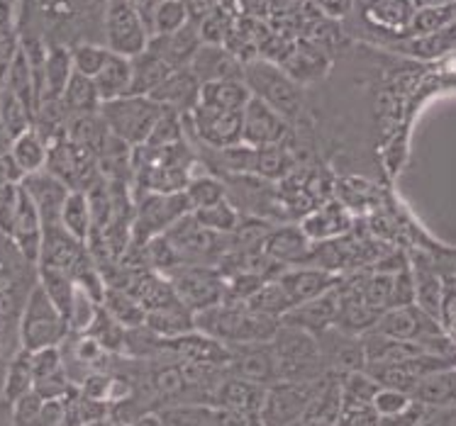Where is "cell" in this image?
<instances>
[{"label": "cell", "mask_w": 456, "mask_h": 426, "mask_svg": "<svg viewBox=\"0 0 456 426\" xmlns=\"http://www.w3.org/2000/svg\"><path fill=\"white\" fill-rule=\"evenodd\" d=\"M193 325H196L198 332L208 334L213 339H220L224 343H244L269 342L279 329V319L259 315L244 302L223 300L217 305L193 312Z\"/></svg>", "instance_id": "6da1fadb"}, {"label": "cell", "mask_w": 456, "mask_h": 426, "mask_svg": "<svg viewBox=\"0 0 456 426\" xmlns=\"http://www.w3.org/2000/svg\"><path fill=\"white\" fill-rule=\"evenodd\" d=\"M98 112L112 137L125 141L127 147H137L147 140L161 105L151 100L150 95H120L112 100H102Z\"/></svg>", "instance_id": "7a4b0ae2"}, {"label": "cell", "mask_w": 456, "mask_h": 426, "mask_svg": "<svg viewBox=\"0 0 456 426\" xmlns=\"http://www.w3.org/2000/svg\"><path fill=\"white\" fill-rule=\"evenodd\" d=\"M242 81L254 98L264 100L283 117H293L300 110V84H296L279 64L266 59H249L242 66Z\"/></svg>", "instance_id": "3957f363"}, {"label": "cell", "mask_w": 456, "mask_h": 426, "mask_svg": "<svg viewBox=\"0 0 456 426\" xmlns=\"http://www.w3.org/2000/svg\"><path fill=\"white\" fill-rule=\"evenodd\" d=\"M69 334V325L49 300L45 287L35 285L28 297V305L20 322V343L28 351H37L45 346H59Z\"/></svg>", "instance_id": "277c9868"}, {"label": "cell", "mask_w": 456, "mask_h": 426, "mask_svg": "<svg viewBox=\"0 0 456 426\" xmlns=\"http://www.w3.org/2000/svg\"><path fill=\"white\" fill-rule=\"evenodd\" d=\"M269 343L276 358L279 380H303V375L315 371V366L320 363V346L315 342V334L305 329L279 325Z\"/></svg>", "instance_id": "5b68a950"}, {"label": "cell", "mask_w": 456, "mask_h": 426, "mask_svg": "<svg viewBox=\"0 0 456 426\" xmlns=\"http://www.w3.org/2000/svg\"><path fill=\"white\" fill-rule=\"evenodd\" d=\"M171 287L176 297L191 312H200L205 307H213L227 300L230 285L217 270L203 269V266H188V269H171Z\"/></svg>", "instance_id": "8992f818"}, {"label": "cell", "mask_w": 456, "mask_h": 426, "mask_svg": "<svg viewBox=\"0 0 456 426\" xmlns=\"http://www.w3.org/2000/svg\"><path fill=\"white\" fill-rule=\"evenodd\" d=\"M317 388L310 380H276L266 385L259 422L266 424H293L305 414Z\"/></svg>", "instance_id": "52a82bcc"}, {"label": "cell", "mask_w": 456, "mask_h": 426, "mask_svg": "<svg viewBox=\"0 0 456 426\" xmlns=\"http://www.w3.org/2000/svg\"><path fill=\"white\" fill-rule=\"evenodd\" d=\"M105 37H108L105 47L110 52L134 56L142 49H147L151 35L130 0H110L105 15Z\"/></svg>", "instance_id": "ba28073f"}, {"label": "cell", "mask_w": 456, "mask_h": 426, "mask_svg": "<svg viewBox=\"0 0 456 426\" xmlns=\"http://www.w3.org/2000/svg\"><path fill=\"white\" fill-rule=\"evenodd\" d=\"M186 213H191L186 190H178V193H154V190H150L137 207L134 237L140 241H150L151 237L167 232L168 227Z\"/></svg>", "instance_id": "9c48e42d"}, {"label": "cell", "mask_w": 456, "mask_h": 426, "mask_svg": "<svg viewBox=\"0 0 456 426\" xmlns=\"http://www.w3.org/2000/svg\"><path fill=\"white\" fill-rule=\"evenodd\" d=\"M286 134H289L286 117L252 95L242 108V144L273 147V144H283Z\"/></svg>", "instance_id": "30bf717a"}, {"label": "cell", "mask_w": 456, "mask_h": 426, "mask_svg": "<svg viewBox=\"0 0 456 426\" xmlns=\"http://www.w3.org/2000/svg\"><path fill=\"white\" fill-rule=\"evenodd\" d=\"M198 137L213 149H227L242 141V112L217 110L210 105L198 102L193 110L188 112Z\"/></svg>", "instance_id": "8fae6325"}, {"label": "cell", "mask_w": 456, "mask_h": 426, "mask_svg": "<svg viewBox=\"0 0 456 426\" xmlns=\"http://www.w3.org/2000/svg\"><path fill=\"white\" fill-rule=\"evenodd\" d=\"M227 363H230V368L237 378L249 380V382L271 385L279 380L276 358H273L269 342L237 343V349H230Z\"/></svg>", "instance_id": "7c38bea8"}, {"label": "cell", "mask_w": 456, "mask_h": 426, "mask_svg": "<svg viewBox=\"0 0 456 426\" xmlns=\"http://www.w3.org/2000/svg\"><path fill=\"white\" fill-rule=\"evenodd\" d=\"M150 98L159 102L161 108H168V110L178 112V115H188L200 100V81L188 66L171 68L161 78V84L151 91Z\"/></svg>", "instance_id": "4fadbf2b"}, {"label": "cell", "mask_w": 456, "mask_h": 426, "mask_svg": "<svg viewBox=\"0 0 456 426\" xmlns=\"http://www.w3.org/2000/svg\"><path fill=\"white\" fill-rule=\"evenodd\" d=\"M22 190L32 197V203L37 207L39 220H42V227H54V224H61L59 214H61V205H64L66 193L71 188L61 183L59 178L52 176V173H42V171H35V173H28V176L20 181Z\"/></svg>", "instance_id": "5bb4252c"}, {"label": "cell", "mask_w": 456, "mask_h": 426, "mask_svg": "<svg viewBox=\"0 0 456 426\" xmlns=\"http://www.w3.org/2000/svg\"><path fill=\"white\" fill-rule=\"evenodd\" d=\"M281 287L286 290V295L290 300V307L300 305L305 300L322 295L327 290L337 287L342 280L337 278L330 269H320V266H303L298 263L296 269L283 270L279 278Z\"/></svg>", "instance_id": "9a60e30c"}, {"label": "cell", "mask_w": 456, "mask_h": 426, "mask_svg": "<svg viewBox=\"0 0 456 426\" xmlns=\"http://www.w3.org/2000/svg\"><path fill=\"white\" fill-rule=\"evenodd\" d=\"M244 61L234 54L227 44H213L203 42L196 49V54L191 59L188 68L198 76V81H220V78H242Z\"/></svg>", "instance_id": "2e32d148"}, {"label": "cell", "mask_w": 456, "mask_h": 426, "mask_svg": "<svg viewBox=\"0 0 456 426\" xmlns=\"http://www.w3.org/2000/svg\"><path fill=\"white\" fill-rule=\"evenodd\" d=\"M337 287L290 307L289 312L281 317L283 325L298 326V329H305L310 334H325L330 326L337 325Z\"/></svg>", "instance_id": "e0dca14e"}, {"label": "cell", "mask_w": 456, "mask_h": 426, "mask_svg": "<svg viewBox=\"0 0 456 426\" xmlns=\"http://www.w3.org/2000/svg\"><path fill=\"white\" fill-rule=\"evenodd\" d=\"M8 237L15 241V246L25 259L37 263L39 246H42V220H39V213L35 203H32V197L22 190V186H20L18 207H15V217H12V224H10Z\"/></svg>", "instance_id": "ac0fdd59"}, {"label": "cell", "mask_w": 456, "mask_h": 426, "mask_svg": "<svg viewBox=\"0 0 456 426\" xmlns=\"http://www.w3.org/2000/svg\"><path fill=\"white\" fill-rule=\"evenodd\" d=\"M203 44L200 32L193 22H186L183 28L168 35H151L147 42V49L168 66V68H181L191 64V59L196 54V49Z\"/></svg>", "instance_id": "d6986e66"}, {"label": "cell", "mask_w": 456, "mask_h": 426, "mask_svg": "<svg viewBox=\"0 0 456 426\" xmlns=\"http://www.w3.org/2000/svg\"><path fill=\"white\" fill-rule=\"evenodd\" d=\"M264 395H266V385L249 382V380L234 375L232 380H227L223 388L217 390V405L240 414L247 424H254V422H259Z\"/></svg>", "instance_id": "ffe728a7"}, {"label": "cell", "mask_w": 456, "mask_h": 426, "mask_svg": "<svg viewBox=\"0 0 456 426\" xmlns=\"http://www.w3.org/2000/svg\"><path fill=\"white\" fill-rule=\"evenodd\" d=\"M330 66L325 49L317 42H293L286 52H283V64L281 68L296 81V84H310L317 76H322Z\"/></svg>", "instance_id": "44dd1931"}, {"label": "cell", "mask_w": 456, "mask_h": 426, "mask_svg": "<svg viewBox=\"0 0 456 426\" xmlns=\"http://www.w3.org/2000/svg\"><path fill=\"white\" fill-rule=\"evenodd\" d=\"M84 241L66 232L61 224L42 227V246H39V266H52L69 273L78 256L84 253Z\"/></svg>", "instance_id": "7402d4cb"}, {"label": "cell", "mask_w": 456, "mask_h": 426, "mask_svg": "<svg viewBox=\"0 0 456 426\" xmlns=\"http://www.w3.org/2000/svg\"><path fill=\"white\" fill-rule=\"evenodd\" d=\"M310 249H313L310 237L303 232V227H293V224L279 227L269 237H264V253L276 263H290V266L305 263L310 259Z\"/></svg>", "instance_id": "603a6c76"}, {"label": "cell", "mask_w": 456, "mask_h": 426, "mask_svg": "<svg viewBox=\"0 0 456 426\" xmlns=\"http://www.w3.org/2000/svg\"><path fill=\"white\" fill-rule=\"evenodd\" d=\"M415 12L412 0H366L362 8L363 20L391 35H405L408 32L410 18Z\"/></svg>", "instance_id": "cb8c5ba5"}, {"label": "cell", "mask_w": 456, "mask_h": 426, "mask_svg": "<svg viewBox=\"0 0 456 426\" xmlns=\"http://www.w3.org/2000/svg\"><path fill=\"white\" fill-rule=\"evenodd\" d=\"M408 395L412 399H418L422 405H429V407H447L452 405L456 398V375L454 366H447V368H439V371L425 373L419 375L412 388L408 390Z\"/></svg>", "instance_id": "d4e9b609"}, {"label": "cell", "mask_w": 456, "mask_h": 426, "mask_svg": "<svg viewBox=\"0 0 456 426\" xmlns=\"http://www.w3.org/2000/svg\"><path fill=\"white\" fill-rule=\"evenodd\" d=\"M142 326L150 329V334H154V336H161V339H176L181 334L196 329L193 312L183 302H174V305L159 307V309H147Z\"/></svg>", "instance_id": "484cf974"}, {"label": "cell", "mask_w": 456, "mask_h": 426, "mask_svg": "<svg viewBox=\"0 0 456 426\" xmlns=\"http://www.w3.org/2000/svg\"><path fill=\"white\" fill-rule=\"evenodd\" d=\"M249 98H252V93H249V88L242 78H220V81L200 84V100L198 102L217 108V110L242 112Z\"/></svg>", "instance_id": "4316f807"}, {"label": "cell", "mask_w": 456, "mask_h": 426, "mask_svg": "<svg viewBox=\"0 0 456 426\" xmlns=\"http://www.w3.org/2000/svg\"><path fill=\"white\" fill-rule=\"evenodd\" d=\"M168 71L171 68L154 52L142 49L140 54L130 56V91L127 95H150Z\"/></svg>", "instance_id": "83f0119b"}, {"label": "cell", "mask_w": 456, "mask_h": 426, "mask_svg": "<svg viewBox=\"0 0 456 426\" xmlns=\"http://www.w3.org/2000/svg\"><path fill=\"white\" fill-rule=\"evenodd\" d=\"M94 84L101 102L120 98V95H127V91H130V56L110 52L108 61H105L101 71L94 76Z\"/></svg>", "instance_id": "f1b7e54d"}, {"label": "cell", "mask_w": 456, "mask_h": 426, "mask_svg": "<svg viewBox=\"0 0 456 426\" xmlns=\"http://www.w3.org/2000/svg\"><path fill=\"white\" fill-rule=\"evenodd\" d=\"M61 227L66 232L76 237L78 241H84L94 232V213H91V200L86 190H69L61 205Z\"/></svg>", "instance_id": "f546056e"}, {"label": "cell", "mask_w": 456, "mask_h": 426, "mask_svg": "<svg viewBox=\"0 0 456 426\" xmlns=\"http://www.w3.org/2000/svg\"><path fill=\"white\" fill-rule=\"evenodd\" d=\"M71 71H74L71 52H66L64 47H52L49 52H45V64H42V95H39V102H42L45 95H47L49 100L59 102V95L64 91Z\"/></svg>", "instance_id": "4dcf8cb0"}, {"label": "cell", "mask_w": 456, "mask_h": 426, "mask_svg": "<svg viewBox=\"0 0 456 426\" xmlns=\"http://www.w3.org/2000/svg\"><path fill=\"white\" fill-rule=\"evenodd\" d=\"M59 102L66 112L71 115H86V112H98L101 108V98L95 91V84L91 76L71 71L69 81H66L64 91L59 95Z\"/></svg>", "instance_id": "1f68e13d"}, {"label": "cell", "mask_w": 456, "mask_h": 426, "mask_svg": "<svg viewBox=\"0 0 456 426\" xmlns=\"http://www.w3.org/2000/svg\"><path fill=\"white\" fill-rule=\"evenodd\" d=\"M10 157L15 158V164L20 166V171L28 176V173H35V171H42L45 168V161H47V144H45V137L39 134L35 127H29L18 137L10 140Z\"/></svg>", "instance_id": "d6a6232c"}, {"label": "cell", "mask_w": 456, "mask_h": 426, "mask_svg": "<svg viewBox=\"0 0 456 426\" xmlns=\"http://www.w3.org/2000/svg\"><path fill=\"white\" fill-rule=\"evenodd\" d=\"M101 307L108 315L115 317L125 329H142L144 325V307L137 302V297L132 295L130 290L105 285Z\"/></svg>", "instance_id": "836d02e7"}, {"label": "cell", "mask_w": 456, "mask_h": 426, "mask_svg": "<svg viewBox=\"0 0 456 426\" xmlns=\"http://www.w3.org/2000/svg\"><path fill=\"white\" fill-rule=\"evenodd\" d=\"M39 285L45 287V293L49 300L54 302V307L61 312V317L69 325V317H71V307H74V295H76V283L74 278L61 269H52V266H39Z\"/></svg>", "instance_id": "e575fe53"}, {"label": "cell", "mask_w": 456, "mask_h": 426, "mask_svg": "<svg viewBox=\"0 0 456 426\" xmlns=\"http://www.w3.org/2000/svg\"><path fill=\"white\" fill-rule=\"evenodd\" d=\"M452 25H454V0L442 3V5H425V8H415L405 37L432 35V32L447 29Z\"/></svg>", "instance_id": "d590c367"}, {"label": "cell", "mask_w": 456, "mask_h": 426, "mask_svg": "<svg viewBox=\"0 0 456 426\" xmlns=\"http://www.w3.org/2000/svg\"><path fill=\"white\" fill-rule=\"evenodd\" d=\"M244 305L259 312V315L266 317H283L290 309V300L286 295V290L281 287V283L276 278L273 280H264L252 295L244 297Z\"/></svg>", "instance_id": "8d00e7d4"}, {"label": "cell", "mask_w": 456, "mask_h": 426, "mask_svg": "<svg viewBox=\"0 0 456 426\" xmlns=\"http://www.w3.org/2000/svg\"><path fill=\"white\" fill-rule=\"evenodd\" d=\"M130 293L137 297V302L147 309H159V307L174 305V302H181L174 293V287L168 283V278H161V276H142L137 280V285L130 287Z\"/></svg>", "instance_id": "74e56055"}, {"label": "cell", "mask_w": 456, "mask_h": 426, "mask_svg": "<svg viewBox=\"0 0 456 426\" xmlns=\"http://www.w3.org/2000/svg\"><path fill=\"white\" fill-rule=\"evenodd\" d=\"M32 120H35V112L29 110L18 95L10 93L8 88H3V93H0V127L10 140L29 130Z\"/></svg>", "instance_id": "f35d334b"}, {"label": "cell", "mask_w": 456, "mask_h": 426, "mask_svg": "<svg viewBox=\"0 0 456 426\" xmlns=\"http://www.w3.org/2000/svg\"><path fill=\"white\" fill-rule=\"evenodd\" d=\"M191 214H193V220L200 227H205V229H210L215 234H230L240 224V214H237V210L227 200H217L213 205L193 207Z\"/></svg>", "instance_id": "ab89813d"}, {"label": "cell", "mask_w": 456, "mask_h": 426, "mask_svg": "<svg viewBox=\"0 0 456 426\" xmlns=\"http://www.w3.org/2000/svg\"><path fill=\"white\" fill-rule=\"evenodd\" d=\"M84 334H88L91 339H95L108 353L120 351L122 346H125V342H127L125 326H122L115 317L108 315L101 305L95 309L94 319H91V325L86 326Z\"/></svg>", "instance_id": "60d3db41"}, {"label": "cell", "mask_w": 456, "mask_h": 426, "mask_svg": "<svg viewBox=\"0 0 456 426\" xmlns=\"http://www.w3.org/2000/svg\"><path fill=\"white\" fill-rule=\"evenodd\" d=\"M346 227H349V220H346V214L342 210L325 207V210L307 217L305 222H303V232L310 237V241H325L339 237Z\"/></svg>", "instance_id": "b9f144b4"}, {"label": "cell", "mask_w": 456, "mask_h": 426, "mask_svg": "<svg viewBox=\"0 0 456 426\" xmlns=\"http://www.w3.org/2000/svg\"><path fill=\"white\" fill-rule=\"evenodd\" d=\"M32 363H29L28 349H20V353L10 361L5 380H3V398L5 402H12L20 395H25L28 390H32Z\"/></svg>", "instance_id": "7bdbcfd3"}, {"label": "cell", "mask_w": 456, "mask_h": 426, "mask_svg": "<svg viewBox=\"0 0 456 426\" xmlns=\"http://www.w3.org/2000/svg\"><path fill=\"white\" fill-rule=\"evenodd\" d=\"M405 52L415 59H437L447 54L454 47V25L447 29H439L432 35H419V37H405Z\"/></svg>", "instance_id": "ee69618b"}, {"label": "cell", "mask_w": 456, "mask_h": 426, "mask_svg": "<svg viewBox=\"0 0 456 426\" xmlns=\"http://www.w3.org/2000/svg\"><path fill=\"white\" fill-rule=\"evenodd\" d=\"M188 20V10L183 0H159L151 12V35H168L181 29Z\"/></svg>", "instance_id": "f6af8a7d"}, {"label": "cell", "mask_w": 456, "mask_h": 426, "mask_svg": "<svg viewBox=\"0 0 456 426\" xmlns=\"http://www.w3.org/2000/svg\"><path fill=\"white\" fill-rule=\"evenodd\" d=\"M183 140V125H181V115L168 108H161L159 112L154 127L147 134V140L142 144H150V147H168V144H178Z\"/></svg>", "instance_id": "bcb514c9"}, {"label": "cell", "mask_w": 456, "mask_h": 426, "mask_svg": "<svg viewBox=\"0 0 456 426\" xmlns=\"http://www.w3.org/2000/svg\"><path fill=\"white\" fill-rule=\"evenodd\" d=\"M410 395L403 390L395 388H379L371 399L373 412L379 414V419H398L408 409Z\"/></svg>", "instance_id": "7dc6e473"}, {"label": "cell", "mask_w": 456, "mask_h": 426, "mask_svg": "<svg viewBox=\"0 0 456 426\" xmlns=\"http://www.w3.org/2000/svg\"><path fill=\"white\" fill-rule=\"evenodd\" d=\"M108 56H110V49L108 47L81 44V47H76L74 52H71V64H74V71L94 78V76L102 68V64L108 61Z\"/></svg>", "instance_id": "c3c4849f"}, {"label": "cell", "mask_w": 456, "mask_h": 426, "mask_svg": "<svg viewBox=\"0 0 456 426\" xmlns=\"http://www.w3.org/2000/svg\"><path fill=\"white\" fill-rule=\"evenodd\" d=\"M188 203L191 210L193 207H203V205H213L217 200H224V186L215 178H198V181H188L186 186Z\"/></svg>", "instance_id": "681fc988"}, {"label": "cell", "mask_w": 456, "mask_h": 426, "mask_svg": "<svg viewBox=\"0 0 456 426\" xmlns=\"http://www.w3.org/2000/svg\"><path fill=\"white\" fill-rule=\"evenodd\" d=\"M10 407H12V422H15V424H37L39 409H42V398H39L35 390H28L25 395H20V398L12 399Z\"/></svg>", "instance_id": "f907efd6"}, {"label": "cell", "mask_w": 456, "mask_h": 426, "mask_svg": "<svg viewBox=\"0 0 456 426\" xmlns=\"http://www.w3.org/2000/svg\"><path fill=\"white\" fill-rule=\"evenodd\" d=\"M415 302V285H412V273L410 269H398L391 273V305H412Z\"/></svg>", "instance_id": "816d5d0a"}, {"label": "cell", "mask_w": 456, "mask_h": 426, "mask_svg": "<svg viewBox=\"0 0 456 426\" xmlns=\"http://www.w3.org/2000/svg\"><path fill=\"white\" fill-rule=\"evenodd\" d=\"M186 368H178V366H168V368H161V371L154 373V388L161 395H176V392L186 388Z\"/></svg>", "instance_id": "f5cc1de1"}, {"label": "cell", "mask_w": 456, "mask_h": 426, "mask_svg": "<svg viewBox=\"0 0 456 426\" xmlns=\"http://www.w3.org/2000/svg\"><path fill=\"white\" fill-rule=\"evenodd\" d=\"M437 322L439 326L444 329V334H454L456 325V295H454V283L449 280L444 290H442V297H439V309H437Z\"/></svg>", "instance_id": "db71d44e"}, {"label": "cell", "mask_w": 456, "mask_h": 426, "mask_svg": "<svg viewBox=\"0 0 456 426\" xmlns=\"http://www.w3.org/2000/svg\"><path fill=\"white\" fill-rule=\"evenodd\" d=\"M37 424H47V426L66 424V398L42 399V409H39Z\"/></svg>", "instance_id": "11a10c76"}, {"label": "cell", "mask_w": 456, "mask_h": 426, "mask_svg": "<svg viewBox=\"0 0 456 426\" xmlns=\"http://www.w3.org/2000/svg\"><path fill=\"white\" fill-rule=\"evenodd\" d=\"M247 18H266L271 12V0H227Z\"/></svg>", "instance_id": "9f6ffc18"}, {"label": "cell", "mask_w": 456, "mask_h": 426, "mask_svg": "<svg viewBox=\"0 0 456 426\" xmlns=\"http://www.w3.org/2000/svg\"><path fill=\"white\" fill-rule=\"evenodd\" d=\"M317 8L325 12L330 20H339L352 12L354 8V0H315Z\"/></svg>", "instance_id": "6f0895ef"}, {"label": "cell", "mask_w": 456, "mask_h": 426, "mask_svg": "<svg viewBox=\"0 0 456 426\" xmlns=\"http://www.w3.org/2000/svg\"><path fill=\"white\" fill-rule=\"evenodd\" d=\"M5 183H8V181H5V178L0 176V193H3V186H5Z\"/></svg>", "instance_id": "680465c9"}]
</instances>
